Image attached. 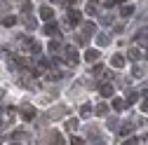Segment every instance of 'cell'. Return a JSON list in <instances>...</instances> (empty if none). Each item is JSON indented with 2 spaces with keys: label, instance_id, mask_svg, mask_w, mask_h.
I'll return each instance as SVG.
<instances>
[{
  "label": "cell",
  "instance_id": "6da1fadb",
  "mask_svg": "<svg viewBox=\"0 0 148 145\" xmlns=\"http://www.w3.org/2000/svg\"><path fill=\"white\" fill-rule=\"evenodd\" d=\"M66 26H80V12L78 9H68L66 12Z\"/></svg>",
  "mask_w": 148,
  "mask_h": 145
},
{
  "label": "cell",
  "instance_id": "7a4b0ae2",
  "mask_svg": "<svg viewBox=\"0 0 148 145\" xmlns=\"http://www.w3.org/2000/svg\"><path fill=\"white\" fill-rule=\"evenodd\" d=\"M64 54H66V63H71V66H75V63L80 61V56H78V51L73 49V47H66V49H64Z\"/></svg>",
  "mask_w": 148,
  "mask_h": 145
},
{
  "label": "cell",
  "instance_id": "3957f363",
  "mask_svg": "<svg viewBox=\"0 0 148 145\" xmlns=\"http://www.w3.org/2000/svg\"><path fill=\"white\" fill-rule=\"evenodd\" d=\"M125 63H127V59L122 54H113V56H110V66L113 68H125Z\"/></svg>",
  "mask_w": 148,
  "mask_h": 145
},
{
  "label": "cell",
  "instance_id": "277c9868",
  "mask_svg": "<svg viewBox=\"0 0 148 145\" xmlns=\"http://www.w3.org/2000/svg\"><path fill=\"white\" fill-rule=\"evenodd\" d=\"M21 119H26V122L35 119V108H33V105L28 108V103H24V112H21Z\"/></svg>",
  "mask_w": 148,
  "mask_h": 145
},
{
  "label": "cell",
  "instance_id": "5b68a950",
  "mask_svg": "<svg viewBox=\"0 0 148 145\" xmlns=\"http://www.w3.org/2000/svg\"><path fill=\"white\" fill-rule=\"evenodd\" d=\"M40 16H42L45 21H54V9L47 7V5H42V7H40Z\"/></svg>",
  "mask_w": 148,
  "mask_h": 145
},
{
  "label": "cell",
  "instance_id": "8992f818",
  "mask_svg": "<svg viewBox=\"0 0 148 145\" xmlns=\"http://www.w3.org/2000/svg\"><path fill=\"white\" fill-rule=\"evenodd\" d=\"M49 112H52V115H49L52 119H61V117L66 115V105H57V108H52Z\"/></svg>",
  "mask_w": 148,
  "mask_h": 145
},
{
  "label": "cell",
  "instance_id": "52a82bcc",
  "mask_svg": "<svg viewBox=\"0 0 148 145\" xmlns=\"http://www.w3.org/2000/svg\"><path fill=\"white\" fill-rule=\"evenodd\" d=\"M21 21H24V26H26V28H31V30L38 28V21H35L31 14H24V16H21Z\"/></svg>",
  "mask_w": 148,
  "mask_h": 145
},
{
  "label": "cell",
  "instance_id": "ba28073f",
  "mask_svg": "<svg viewBox=\"0 0 148 145\" xmlns=\"http://www.w3.org/2000/svg\"><path fill=\"white\" fill-rule=\"evenodd\" d=\"M85 61H87V63H97V61H99V51H97V49H87V51H85Z\"/></svg>",
  "mask_w": 148,
  "mask_h": 145
},
{
  "label": "cell",
  "instance_id": "9c48e42d",
  "mask_svg": "<svg viewBox=\"0 0 148 145\" xmlns=\"http://www.w3.org/2000/svg\"><path fill=\"white\" fill-rule=\"evenodd\" d=\"M99 94L103 98H110L113 96V84H99Z\"/></svg>",
  "mask_w": 148,
  "mask_h": 145
},
{
  "label": "cell",
  "instance_id": "30bf717a",
  "mask_svg": "<svg viewBox=\"0 0 148 145\" xmlns=\"http://www.w3.org/2000/svg\"><path fill=\"white\" fill-rule=\"evenodd\" d=\"M45 33H47V35H54V38H59V28H57V24H54V21H47Z\"/></svg>",
  "mask_w": 148,
  "mask_h": 145
},
{
  "label": "cell",
  "instance_id": "8fae6325",
  "mask_svg": "<svg viewBox=\"0 0 148 145\" xmlns=\"http://www.w3.org/2000/svg\"><path fill=\"white\" fill-rule=\"evenodd\" d=\"M108 112H110V108H108L106 103H99V105L94 108V115H99V117H106Z\"/></svg>",
  "mask_w": 148,
  "mask_h": 145
},
{
  "label": "cell",
  "instance_id": "7c38bea8",
  "mask_svg": "<svg viewBox=\"0 0 148 145\" xmlns=\"http://www.w3.org/2000/svg\"><path fill=\"white\" fill-rule=\"evenodd\" d=\"M80 28H82V35H87V38H89V35H94V30H97V26L92 24V21H87V24H82Z\"/></svg>",
  "mask_w": 148,
  "mask_h": 145
},
{
  "label": "cell",
  "instance_id": "4fadbf2b",
  "mask_svg": "<svg viewBox=\"0 0 148 145\" xmlns=\"http://www.w3.org/2000/svg\"><path fill=\"white\" fill-rule=\"evenodd\" d=\"M97 45H99V47L110 45V35H108V33H99V35H97Z\"/></svg>",
  "mask_w": 148,
  "mask_h": 145
},
{
  "label": "cell",
  "instance_id": "5bb4252c",
  "mask_svg": "<svg viewBox=\"0 0 148 145\" xmlns=\"http://www.w3.org/2000/svg\"><path fill=\"white\" fill-rule=\"evenodd\" d=\"M92 112H94V108H92L89 103H85V105H80V117H85V119H87V117H89Z\"/></svg>",
  "mask_w": 148,
  "mask_h": 145
},
{
  "label": "cell",
  "instance_id": "9a60e30c",
  "mask_svg": "<svg viewBox=\"0 0 148 145\" xmlns=\"http://www.w3.org/2000/svg\"><path fill=\"white\" fill-rule=\"evenodd\" d=\"M49 138H52V145H66L59 131H52V133H49Z\"/></svg>",
  "mask_w": 148,
  "mask_h": 145
},
{
  "label": "cell",
  "instance_id": "2e32d148",
  "mask_svg": "<svg viewBox=\"0 0 148 145\" xmlns=\"http://www.w3.org/2000/svg\"><path fill=\"white\" fill-rule=\"evenodd\" d=\"M61 75H64V72H59V70H47V72H45V77H47V80H52V82L61 80Z\"/></svg>",
  "mask_w": 148,
  "mask_h": 145
},
{
  "label": "cell",
  "instance_id": "e0dca14e",
  "mask_svg": "<svg viewBox=\"0 0 148 145\" xmlns=\"http://www.w3.org/2000/svg\"><path fill=\"white\" fill-rule=\"evenodd\" d=\"M110 105H113V110H125V108H127L125 98H113V103H110Z\"/></svg>",
  "mask_w": 148,
  "mask_h": 145
},
{
  "label": "cell",
  "instance_id": "ac0fdd59",
  "mask_svg": "<svg viewBox=\"0 0 148 145\" xmlns=\"http://www.w3.org/2000/svg\"><path fill=\"white\" fill-rule=\"evenodd\" d=\"M66 129H68V131H75V129H78V119H75V117H68V119H66Z\"/></svg>",
  "mask_w": 148,
  "mask_h": 145
},
{
  "label": "cell",
  "instance_id": "d6986e66",
  "mask_svg": "<svg viewBox=\"0 0 148 145\" xmlns=\"http://www.w3.org/2000/svg\"><path fill=\"white\" fill-rule=\"evenodd\" d=\"M59 47H61V42H59V38H54V40H49V42H47V49H49V51H57Z\"/></svg>",
  "mask_w": 148,
  "mask_h": 145
},
{
  "label": "cell",
  "instance_id": "ffe728a7",
  "mask_svg": "<svg viewBox=\"0 0 148 145\" xmlns=\"http://www.w3.org/2000/svg\"><path fill=\"white\" fill-rule=\"evenodd\" d=\"M136 101H139V94H136V91H129V94H127V98H125V103H127V105H132V103H136Z\"/></svg>",
  "mask_w": 148,
  "mask_h": 145
},
{
  "label": "cell",
  "instance_id": "44dd1931",
  "mask_svg": "<svg viewBox=\"0 0 148 145\" xmlns=\"http://www.w3.org/2000/svg\"><path fill=\"white\" fill-rule=\"evenodd\" d=\"M129 59H132V61H139V59H141V51H139L136 47H132V49H129Z\"/></svg>",
  "mask_w": 148,
  "mask_h": 145
},
{
  "label": "cell",
  "instance_id": "7402d4cb",
  "mask_svg": "<svg viewBox=\"0 0 148 145\" xmlns=\"http://www.w3.org/2000/svg\"><path fill=\"white\" fill-rule=\"evenodd\" d=\"M120 14H122V16H132V14H134V7H132V5H125V7L120 9Z\"/></svg>",
  "mask_w": 148,
  "mask_h": 145
},
{
  "label": "cell",
  "instance_id": "603a6c76",
  "mask_svg": "<svg viewBox=\"0 0 148 145\" xmlns=\"http://www.w3.org/2000/svg\"><path fill=\"white\" fill-rule=\"evenodd\" d=\"M16 24V16H5V19H3V26H7V28H12Z\"/></svg>",
  "mask_w": 148,
  "mask_h": 145
},
{
  "label": "cell",
  "instance_id": "cb8c5ba5",
  "mask_svg": "<svg viewBox=\"0 0 148 145\" xmlns=\"http://www.w3.org/2000/svg\"><path fill=\"white\" fill-rule=\"evenodd\" d=\"M31 9H33V5L28 3V0H24V3H21V12L24 14H31Z\"/></svg>",
  "mask_w": 148,
  "mask_h": 145
},
{
  "label": "cell",
  "instance_id": "d4e9b609",
  "mask_svg": "<svg viewBox=\"0 0 148 145\" xmlns=\"http://www.w3.org/2000/svg\"><path fill=\"white\" fill-rule=\"evenodd\" d=\"M99 21H101L103 26H110V24H113V16H110V14H103V16H101Z\"/></svg>",
  "mask_w": 148,
  "mask_h": 145
},
{
  "label": "cell",
  "instance_id": "484cf974",
  "mask_svg": "<svg viewBox=\"0 0 148 145\" xmlns=\"http://www.w3.org/2000/svg\"><path fill=\"white\" fill-rule=\"evenodd\" d=\"M120 133H122V136H129V133H132V124H122Z\"/></svg>",
  "mask_w": 148,
  "mask_h": 145
},
{
  "label": "cell",
  "instance_id": "4316f807",
  "mask_svg": "<svg viewBox=\"0 0 148 145\" xmlns=\"http://www.w3.org/2000/svg\"><path fill=\"white\" fill-rule=\"evenodd\" d=\"M132 75H134V77H141V75H143V70H141V66H134V68H132Z\"/></svg>",
  "mask_w": 148,
  "mask_h": 145
},
{
  "label": "cell",
  "instance_id": "83f0119b",
  "mask_svg": "<svg viewBox=\"0 0 148 145\" xmlns=\"http://www.w3.org/2000/svg\"><path fill=\"white\" fill-rule=\"evenodd\" d=\"M106 124H108V129H118V119H115V117H110Z\"/></svg>",
  "mask_w": 148,
  "mask_h": 145
},
{
  "label": "cell",
  "instance_id": "f1b7e54d",
  "mask_svg": "<svg viewBox=\"0 0 148 145\" xmlns=\"http://www.w3.org/2000/svg\"><path fill=\"white\" fill-rule=\"evenodd\" d=\"M87 14H97V3H89L87 5Z\"/></svg>",
  "mask_w": 148,
  "mask_h": 145
},
{
  "label": "cell",
  "instance_id": "f546056e",
  "mask_svg": "<svg viewBox=\"0 0 148 145\" xmlns=\"http://www.w3.org/2000/svg\"><path fill=\"white\" fill-rule=\"evenodd\" d=\"M125 145H139V138H134V136H132V138H127Z\"/></svg>",
  "mask_w": 148,
  "mask_h": 145
},
{
  "label": "cell",
  "instance_id": "4dcf8cb0",
  "mask_svg": "<svg viewBox=\"0 0 148 145\" xmlns=\"http://www.w3.org/2000/svg\"><path fill=\"white\" fill-rule=\"evenodd\" d=\"M71 145H85L82 138H71Z\"/></svg>",
  "mask_w": 148,
  "mask_h": 145
},
{
  "label": "cell",
  "instance_id": "1f68e13d",
  "mask_svg": "<svg viewBox=\"0 0 148 145\" xmlns=\"http://www.w3.org/2000/svg\"><path fill=\"white\" fill-rule=\"evenodd\" d=\"M141 112H148V98L141 101Z\"/></svg>",
  "mask_w": 148,
  "mask_h": 145
},
{
  "label": "cell",
  "instance_id": "d6a6232c",
  "mask_svg": "<svg viewBox=\"0 0 148 145\" xmlns=\"http://www.w3.org/2000/svg\"><path fill=\"white\" fill-rule=\"evenodd\" d=\"M94 72H103V66L101 63H94Z\"/></svg>",
  "mask_w": 148,
  "mask_h": 145
},
{
  "label": "cell",
  "instance_id": "836d02e7",
  "mask_svg": "<svg viewBox=\"0 0 148 145\" xmlns=\"http://www.w3.org/2000/svg\"><path fill=\"white\" fill-rule=\"evenodd\" d=\"M115 3H118V0H106V7H113Z\"/></svg>",
  "mask_w": 148,
  "mask_h": 145
},
{
  "label": "cell",
  "instance_id": "e575fe53",
  "mask_svg": "<svg viewBox=\"0 0 148 145\" xmlns=\"http://www.w3.org/2000/svg\"><path fill=\"white\" fill-rule=\"evenodd\" d=\"M5 9H7V5H5V3H0V12H5Z\"/></svg>",
  "mask_w": 148,
  "mask_h": 145
},
{
  "label": "cell",
  "instance_id": "d590c367",
  "mask_svg": "<svg viewBox=\"0 0 148 145\" xmlns=\"http://www.w3.org/2000/svg\"><path fill=\"white\" fill-rule=\"evenodd\" d=\"M3 96H5V91H3V89H0V101H3Z\"/></svg>",
  "mask_w": 148,
  "mask_h": 145
},
{
  "label": "cell",
  "instance_id": "8d00e7d4",
  "mask_svg": "<svg viewBox=\"0 0 148 145\" xmlns=\"http://www.w3.org/2000/svg\"><path fill=\"white\" fill-rule=\"evenodd\" d=\"M52 3H61V0H52Z\"/></svg>",
  "mask_w": 148,
  "mask_h": 145
},
{
  "label": "cell",
  "instance_id": "74e56055",
  "mask_svg": "<svg viewBox=\"0 0 148 145\" xmlns=\"http://www.w3.org/2000/svg\"><path fill=\"white\" fill-rule=\"evenodd\" d=\"M10 145H19V143H10Z\"/></svg>",
  "mask_w": 148,
  "mask_h": 145
},
{
  "label": "cell",
  "instance_id": "f35d334b",
  "mask_svg": "<svg viewBox=\"0 0 148 145\" xmlns=\"http://www.w3.org/2000/svg\"><path fill=\"white\" fill-rule=\"evenodd\" d=\"M146 56H148V49H146Z\"/></svg>",
  "mask_w": 148,
  "mask_h": 145
}]
</instances>
